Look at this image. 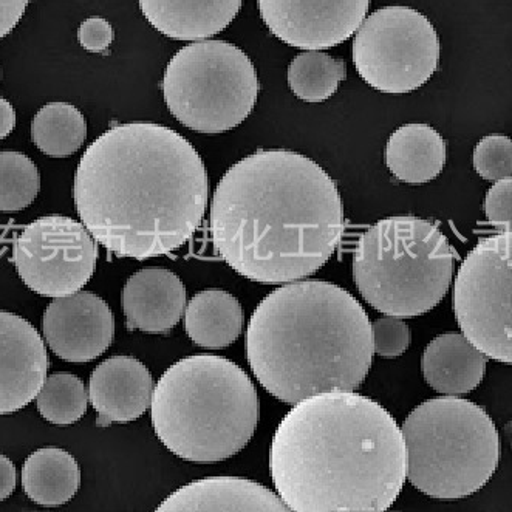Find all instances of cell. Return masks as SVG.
I'll list each match as a JSON object with an SVG mask.
<instances>
[{
	"mask_svg": "<svg viewBox=\"0 0 512 512\" xmlns=\"http://www.w3.org/2000/svg\"><path fill=\"white\" fill-rule=\"evenodd\" d=\"M455 254L438 226L418 217H390L362 234L353 256L361 296L393 318L437 307L451 287Z\"/></svg>",
	"mask_w": 512,
	"mask_h": 512,
	"instance_id": "6",
	"label": "cell"
},
{
	"mask_svg": "<svg viewBox=\"0 0 512 512\" xmlns=\"http://www.w3.org/2000/svg\"><path fill=\"white\" fill-rule=\"evenodd\" d=\"M121 305L130 330L163 335L171 332L185 313L186 288L172 271L144 268L127 280Z\"/></svg>",
	"mask_w": 512,
	"mask_h": 512,
	"instance_id": "16",
	"label": "cell"
},
{
	"mask_svg": "<svg viewBox=\"0 0 512 512\" xmlns=\"http://www.w3.org/2000/svg\"><path fill=\"white\" fill-rule=\"evenodd\" d=\"M373 352L383 358H398L409 349L410 328L400 318L376 319L372 325Z\"/></svg>",
	"mask_w": 512,
	"mask_h": 512,
	"instance_id": "28",
	"label": "cell"
},
{
	"mask_svg": "<svg viewBox=\"0 0 512 512\" xmlns=\"http://www.w3.org/2000/svg\"><path fill=\"white\" fill-rule=\"evenodd\" d=\"M115 31L109 21L103 18H89L78 30V41L90 53H103L112 45Z\"/></svg>",
	"mask_w": 512,
	"mask_h": 512,
	"instance_id": "30",
	"label": "cell"
},
{
	"mask_svg": "<svg viewBox=\"0 0 512 512\" xmlns=\"http://www.w3.org/2000/svg\"><path fill=\"white\" fill-rule=\"evenodd\" d=\"M257 7L277 39L311 52L352 38L369 13L370 0H257Z\"/></svg>",
	"mask_w": 512,
	"mask_h": 512,
	"instance_id": "12",
	"label": "cell"
},
{
	"mask_svg": "<svg viewBox=\"0 0 512 512\" xmlns=\"http://www.w3.org/2000/svg\"><path fill=\"white\" fill-rule=\"evenodd\" d=\"M0 79H2V70H0Z\"/></svg>",
	"mask_w": 512,
	"mask_h": 512,
	"instance_id": "34",
	"label": "cell"
},
{
	"mask_svg": "<svg viewBox=\"0 0 512 512\" xmlns=\"http://www.w3.org/2000/svg\"><path fill=\"white\" fill-rule=\"evenodd\" d=\"M30 0H0V39L10 35L19 24Z\"/></svg>",
	"mask_w": 512,
	"mask_h": 512,
	"instance_id": "31",
	"label": "cell"
},
{
	"mask_svg": "<svg viewBox=\"0 0 512 512\" xmlns=\"http://www.w3.org/2000/svg\"><path fill=\"white\" fill-rule=\"evenodd\" d=\"M16 126V112L7 99L0 98V140H4Z\"/></svg>",
	"mask_w": 512,
	"mask_h": 512,
	"instance_id": "33",
	"label": "cell"
},
{
	"mask_svg": "<svg viewBox=\"0 0 512 512\" xmlns=\"http://www.w3.org/2000/svg\"><path fill=\"white\" fill-rule=\"evenodd\" d=\"M82 225L126 259L166 256L185 245L205 217L208 174L195 147L169 127L120 124L96 138L75 175Z\"/></svg>",
	"mask_w": 512,
	"mask_h": 512,
	"instance_id": "1",
	"label": "cell"
},
{
	"mask_svg": "<svg viewBox=\"0 0 512 512\" xmlns=\"http://www.w3.org/2000/svg\"><path fill=\"white\" fill-rule=\"evenodd\" d=\"M474 169L480 177L489 181L511 178L512 144L505 135H489L475 146L472 157Z\"/></svg>",
	"mask_w": 512,
	"mask_h": 512,
	"instance_id": "27",
	"label": "cell"
},
{
	"mask_svg": "<svg viewBox=\"0 0 512 512\" xmlns=\"http://www.w3.org/2000/svg\"><path fill=\"white\" fill-rule=\"evenodd\" d=\"M344 234L338 186L297 152L259 151L223 175L211 205L214 248L237 274L279 285L321 270Z\"/></svg>",
	"mask_w": 512,
	"mask_h": 512,
	"instance_id": "2",
	"label": "cell"
},
{
	"mask_svg": "<svg viewBox=\"0 0 512 512\" xmlns=\"http://www.w3.org/2000/svg\"><path fill=\"white\" fill-rule=\"evenodd\" d=\"M242 328V305L226 291H200L185 308L186 333L203 349H226L237 341Z\"/></svg>",
	"mask_w": 512,
	"mask_h": 512,
	"instance_id": "21",
	"label": "cell"
},
{
	"mask_svg": "<svg viewBox=\"0 0 512 512\" xmlns=\"http://www.w3.org/2000/svg\"><path fill=\"white\" fill-rule=\"evenodd\" d=\"M154 383L143 362L113 356L101 362L89 381V400L99 426L138 420L151 406Z\"/></svg>",
	"mask_w": 512,
	"mask_h": 512,
	"instance_id": "15",
	"label": "cell"
},
{
	"mask_svg": "<svg viewBox=\"0 0 512 512\" xmlns=\"http://www.w3.org/2000/svg\"><path fill=\"white\" fill-rule=\"evenodd\" d=\"M511 178L495 181L485 198V214L489 223L502 233H511Z\"/></svg>",
	"mask_w": 512,
	"mask_h": 512,
	"instance_id": "29",
	"label": "cell"
},
{
	"mask_svg": "<svg viewBox=\"0 0 512 512\" xmlns=\"http://www.w3.org/2000/svg\"><path fill=\"white\" fill-rule=\"evenodd\" d=\"M421 372L435 392L466 395L485 378L486 356L465 335L446 333L427 345Z\"/></svg>",
	"mask_w": 512,
	"mask_h": 512,
	"instance_id": "19",
	"label": "cell"
},
{
	"mask_svg": "<svg viewBox=\"0 0 512 512\" xmlns=\"http://www.w3.org/2000/svg\"><path fill=\"white\" fill-rule=\"evenodd\" d=\"M353 39L356 72L383 93L414 92L437 72L440 39L420 11L386 7L364 19Z\"/></svg>",
	"mask_w": 512,
	"mask_h": 512,
	"instance_id": "9",
	"label": "cell"
},
{
	"mask_svg": "<svg viewBox=\"0 0 512 512\" xmlns=\"http://www.w3.org/2000/svg\"><path fill=\"white\" fill-rule=\"evenodd\" d=\"M406 477L432 499H465L485 488L497 471L500 437L483 407L455 398H432L404 421Z\"/></svg>",
	"mask_w": 512,
	"mask_h": 512,
	"instance_id": "7",
	"label": "cell"
},
{
	"mask_svg": "<svg viewBox=\"0 0 512 512\" xmlns=\"http://www.w3.org/2000/svg\"><path fill=\"white\" fill-rule=\"evenodd\" d=\"M21 478L28 499L47 508L70 502L81 485L78 461L61 448L33 452L22 466Z\"/></svg>",
	"mask_w": 512,
	"mask_h": 512,
	"instance_id": "22",
	"label": "cell"
},
{
	"mask_svg": "<svg viewBox=\"0 0 512 512\" xmlns=\"http://www.w3.org/2000/svg\"><path fill=\"white\" fill-rule=\"evenodd\" d=\"M96 260V240L70 217H41L14 239V267L22 282L41 296L58 299L78 293L92 279Z\"/></svg>",
	"mask_w": 512,
	"mask_h": 512,
	"instance_id": "11",
	"label": "cell"
},
{
	"mask_svg": "<svg viewBox=\"0 0 512 512\" xmlns=\"http://www.w3.org/2000/svg\"><path fill=\"white\" fill-rule=\"evenodd\" d=\"M36 406L48 423L69 426L86 414L89 393L78 376L65 372L53 373L39 390Z\"/></svg>",
	"mask_w": 512,
	"mask_h": 512,
	"instance_id": "25",
	"label": "cell"
},
{
	"mask_svg": "<svg viewBox=\"0 0 512 512\" xmlns=\"http://www.w3.org/2000/svg\"><path fill=\"white\" fill-rule=\"evenodd\" d=\"M157 511H290L273 491L239 477H209L169 495Z\"/></svg>",
	"mask_w": 512,
	"mask_h": 512,
	"instance_id": "17",
	"label": "cell"
},
{
	"mask_svg": "<svg viewBox=\"0 0 512 512\" xmlns=\"http://www.w3.org/2000/svg\"><path fill=\"white\" fill-rule=\"evenodd\" d=\"M387 168L407 185H424L437 178L448 160L446 141L427 124H406L386 144Z\"/></svg>",
	"mask_w": 512,
	"mask_h": 512,
	"instance_id": "20",
	"label": "cell"
},
{
	"mask_svg": "<svg viewBox=\"0 0 512 512\" xmlns=\"http://www.w3.org/2000/svg\"><path fill=\"white\" fill-rule=\"evenodd\" d=\"M41 191V175L27 155L0 152V212H19L35 202Z\"/></svg>",
	"mask_w": 512,
	"mask_h": 512,
	"instance_id": "26",
	"label": "cell"
},
{
	"mask_svg": "<svg viewBox=\"0 0 512 512\" xmlns=\"http://www.w3.org/2000/svg\"><path fill=\"white\" fill-rule=\"evenodd\" d=\"M86 138V118L72 104H45L31 123V140L48 157H70L81 149Z\"/></svg>",
	"mask_w": 512,
	"mask_h": 512,
	"instance_id": "23",
	"label": "cell"
},
{
	"mask_svg": "<svg viewBox=\"0 0 512 512\" xmlns=\"http://www.w3.org/2000/svg\"><path fill=\"white\" fill-rule=\"evenodd\" d=\"M345 78L344 61L319 50L299 53L287 73L291 92L305 103H322L332 98Z\"/></svg>",
	"mask_w": 512,
	"mask_h": 512,
	"instance_id": "24",
	"label": "cell"
},
{
	"mask_svg": "<svg viewBox=\"0 0 512 512\" xmlns=\"http://www.w3.org/2000/svg\"><path fill=\"white\" fill-rule=\"evenodd\" d=\"M246 356L263 389L282 403L353 392L372 367V324L344 288L296 282L257 305L246 330Z\"/></svg>",
	"mask_w": 512,
	"mask_h": 512,
	"instance_id": "4",
	"label": "cell"
},
{
	"mask_svg": "<svg viewBox=\"0 0 512 512\" xmlns=\"http://www.w3.org/2000/svg\"><path fill=\"white\" fill-rule=\"evenodd\" d=\"M243 0H138L147 22L177 41L219 35L236 19Z\"/></svg>",
	"mask_w": 512,
	"mask_h": 512,
	"instance_id": "18",
	"label": "cell"
},
{
	"mask_svg": "<svg viewBox=\"0 0 512 512\" xmlns=\"http://www.w3.org/2000/svg\"><path fill=\"white\" fill-rule=\"evenodd\" d=\"M259 410L250 376L222 356L175 362L152 392L158 440L191 463H217L239 454L256 432Z\"/></svg>",
	"mask_w": 512,
	"mask_h": 512,
	"instance_id": "5",
	"label": "cell"
},
{
	"mask_svg": "<svg viewBox=\"0 0 512 512\" xmlns=\"http://www.w3.org/2000/svg\"><path fill=\"white\" fill-rule=\"evenodd\" d=\"M16 482H18V475H16L13 461L0 454V502L13 494Z\"/></svg>",
	"mask_w": 512,
	"mask_h": 512,
	"instance_id": "32",
	"label": "cell"
},
{
	"mask_svg": "<svg viewBox=\"0 0 512 512\" xmlns=\"http://www.w3.org/2000/svg\"><path fill=\"white\" fill-rule=\"evenodd\" d=\"M48 372L44 341L27 319L0 311V415L35 400Z\"/></svg>",
	"mask_w": 512,
	"mask_h": 512,
	"instance_id": "14",
	"label": "cell"
},
{
	"mask_svg": "<svg viewBox=\"0 0 512 512\" xmlns=\"http://www.w3.org/2000/svg\"><path fill=\"white\" fill-rule=\"evenodd\" d=\"M42 332L58 358L89 362L109 349L115 335V319L104 299L89 291H78L48 304Z\"/></svg>",
	"mask_w": 512,
	"mask_h": 512,
	"instance_id": "13",
	"label": "cell"
},
{
	"mask_svg": "<svg viewBox=\"0 0 512 512\" xmlns=\"http://www.w3.org/2000/svg\"><path fill=\"white\" fill-rule=\"evenodd\" d=\"M511 233L478 242L461 263L454 285L461 332L486 358L512 362Z\"/></svg>",
	"mask_w": 512,
	"mask_h": 512,
	"instance_id": "10",
	"label": "cell"
},
{
	"mask_svg": "<svg viewBox=\"0 0 512 512\" xmlns=\"http://www.w3.org/2000/svg\"><path fill=\"white\" fill-rule=\"evenodd\" d=\"M270 471L290 511L383 512L406 483V448L381 404L321 393L294 404L277 427Z\"/></svg>",
	"mask_w": 512,
	"mask_h": 512,
	"instance_id": "3",
	"label": "cell"
},
{
	"mask_svg": "<svg viewBox=\"0 0 512 512\" xmlns=\"http://www.w3.org/2000/svg\"><path fill=\"white\" fill-rule=\"evenodd\" d=\"M161 89L166 106L183 126L216 135L250 117L260 84L253 62L239 47L200 41L171 59Z\"/></svg>",
	"mask_w": 512,
	"mask_h": 512,
	"instance_id": "8",
	"label": "cell"
}]
</instances>
